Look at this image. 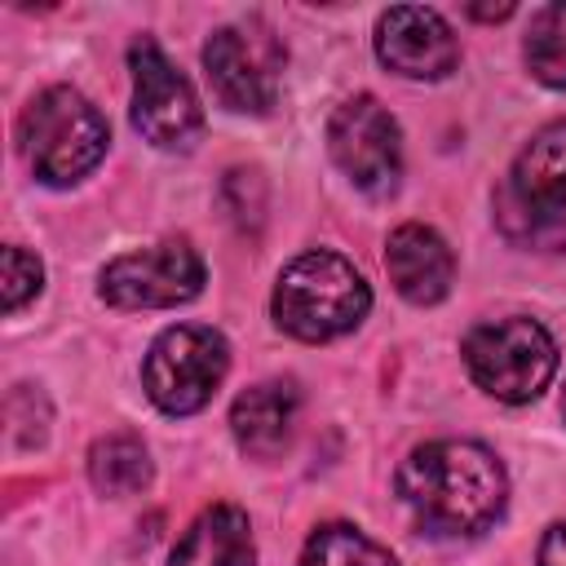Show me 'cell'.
I'll use <instances>...</instances> for the list:
<instances>
[{"label": "cell", "mask_w": 566, "mask_h": 566, "mask_svg": "<svg viewBox=\"0 0 566 566\" xmlns=\"http://www.w3.org/2000/svg\"><path fill=\"white\" fill-rule=\"evenodd\" d=\"M526 66L539 84L566 88V0L544 4L526 31Z\"/></svg>", "instance_id": "17"}, {"label": "cell", "mask_w": 566, "mask_h": 566, "mask_svg": "<svg viewBox=\"0 0 566 566\" xmlns=\"http://www.w3.org/2000/svg\"><path fill=\"white\" fill-rule=\"evenodd\" d=\"M464 367L478 380V389H486L491 398L531 402L557 371V345L535 318L509 314L478 323L464 336Z\"/></svg>", "instance_id": "5"}, {"label": "cell", "mask_w": 566, "mask_h": 566, "mask_svg": "<svg viewBox=\"0 0 566 566\" xmlns=\"http://www.w3.org/2000/svg\"><path fill=\"white\" fill-rule=\"evenodd\" d=\"M283 44L265 22H234L212 31L203 44V66L217 88V97L230 111L243 115H265L279 102L283 84Z\"/></svg>", "instance_id": "7"}, {"label": "cell", "mask_w": 566, "mask_h": 566, "mask_svg": "<svg viewBox=\"0 0 566 566\" xmlns=\"http://www.w3.org/2000/svg\"><path fill=\"white\" fill-rule=\"evenodd\" d=\"M88 478L102 495H137L150 482V455L133 433H106L88 451Z\"/></svg>", "instance_id": "15"}, {"label": "cell", "mask_w": 566, "mask_h": 566, "mask_svg": "<svg viewBox=\"0 0 566 566\" xmlns=\"http://www.w3.org/2000/svg\"><path fill=\"white\" fill-rule=\"evenodd\" d=\"M274 323L296 340H332L371 310L367 279L336 252H301L274 283Z\"/></svg>", "instance_id": "2"}, {"label": "cell", "mask_w": 566, "mask_h": 566, "mask_svg": "<svg viewBox=\"0 0 566 566\" xmlns=\"http://www.w3.org/2000/svg\"><path fill=\"white\" fill-rule=\"evenodd\" d=\"M562 416H566V394H562Z\"/></svg>", "instance_id": "21"}, {"label": "cell", "mask_w": 566, "mask_h": 566, "mask_svg": "<svg viewBox=\"0 0 566 566\" xmlns=\"http://www.w3.org/2000/svg\"><path fill=\"white\" fill-rule=\"evenodd\" d=\"M301 566H398L389 548H380L371 535L345 522H327L305 539Z\"/></svg>", "instance_id": "16"}, {"label": "cell", "mask_w": 566, "mask_h": 566, "mask_svg": "<svg viewBox=\"0 0 566 566\" xmlns=\"http://www.w3.org/2000/svg\"><path fill=\"white\" fill-rule=\"evenodd\" d=\"M292 424H296V389L283 380H261V385L243 389L230 407V429H234L239 447L261 460H270L287 447Z\"/></svg>", "instance_id": "13"}, {"label": "cell", "mask_w": 566, "mask_h": 566, "mask_svg": "<svg viewBox=\"0 0 566 566\" xmlns=\"http://www.w3.org/2000/svg\"><path fill=\"white\" fill-rule=\"evenodd\" d=\"M539 566H566V522L548 526V535L539 544Z\"/></svg>", "instance_id": "19"}, {"label": "cell", "mask_w": 566, "mask_h": 566, "mask_svg": "<svg viewBox=\"0 0 566 566\" xmlns=\"http://www.w3.org/2000/svg\"><path fill=\"white\" fill-rule=\"evenodd\" d=\"M513 4H495V9H469V18H509Z\"/></svg>", "instance_id": "20"}, {"label": "cell", "mask_w": 566, "mask_h": 566, "mask_svg": "<svg viewBox=\"0 0 566 566\" xmlns=\"http://www.w3.org/2000/svg\"><path fill=\"white\" fill-rule=\"evenodd\" d=\"M327 150L336 168L367 195H389L402 172V137L394 115L376 97H349L327 124Z\"/></svg>", "instance_id": "9"}, {"label": "cell", "mask_w": 566, "mask_h": 566, "mask_svg": "<svg viewBox=\"0 0 566 566\" xmlns=\"http://www.w3.org/2000/svg\"><path fill=\"white\" fill-rule=\"evenodd\" d=\"M40 279H44V270H40V261L27 252V248H4V310L13 314V310H22L35 292H40Z\"/></svg>", "instance_id": "18"}, {"label": "cell", "mask_w": 566, "mask_h": 566, "mask_svg": "<svg viewBox=\"0 0 566 566\" xmlns=\"http://www.w3.org/2000/svg\"><path fill=\"white\" fill-rule=\"evenodd\" d=\"M495 212L509 239L531 248H566V119L539 128L522 146Z\"/></svg>", "instance_id": "4"}, {"label": "cell", "mask_w": 566, "mask_h": 566, "mask_svg": "<svg viewBox=\"0 0 566 566\" xmlns=\"http://www.w3.org/2000/svg\"><path fill=\"white\" fill-rule=\"evenodd\" d=\"M18 142L40 181L71 186L97 168V159L106 155V142H111V128H106L102 111L80 88L53 84L22 111Z\"/></svg>", "instance_id": "3"}, {"label": "cell", "mask_w": 566, "mask_h": 566, "mask_svg": "<svg viewBox=\"0 0 566 566\" xmlns=\"http://www.w3.org/2000/svg\"><path fill=\"white\" fill-rule=\"evenodd\" d=\"M385 270L394 279V287L411 301V305H433L451 292L455 279V256L447 248V239L433 226L407 221L389 234L385 243Z\"/></svg>", "instance_id": "12"}, {"label": "cell", "mask_w": 566, "mask_h": 566, "mask_svg": "<svg viewBox=\"0 0 566 566\" xmlns=\"http://www.w3.org/2000/svg\"><path fill=\"white\" fill-rule=\"evenodd\" d=\"M128 66H133V128L164 150L195 146L203 133V111L190 80L146 35L133 40Z\"/></svg>", "instance_id": "8"}, {"label": "cell", "mask_w": 566, "mask_h": 566, "mask_svg": "<svg viewBox=\"0 0 566 566\" xmlns=\"http://www.w3.org/2000/svg\"><path fill=\"white\" fill-rule=\"evenodd\" d=\"M203 287V261L186 239L124 252L102 270V296L119 310H168Z\"/></svg>", "instance_id": "10"}, {"label": "cell", "mask_w": 566, "mask_h": 566, "mask_svg": "<svg viewBox=\"0 0 566 566\" xmlns=\"http://www.w3.org/2000/svg\"><path fill=\"white\" fill-rule=\"evenodd\" d=\"M226 367H230V345L221 332L199 323H177L150 340L142 363V385L159 411L190 416L217 394Z\"/></svg>", "instance_id": "6"}, {"label": "cell", "mask_w": 566, "mask_h": 566, "mask_svg": "<svg viewBox=\"0 0 566 566\" xmlns=\"http://www.w3.org/2000/svg\"><path fill=\"white\" fill-rule=\"evenodd\" d=\"M376 53L407 80H442L460 62V44L442 13L424 4H398L376 22Z\"/></svg>", "instance_id": "11"}, {"label": "cell", "mask_w": 566, "mask_h": 566, "mask_svg": "<svg viewBox=\"0 0 566 566\" xmlns=\"http://www.w3.org/2000/svg\"><path fill=\"white\" fill-rule=\"evenodd\" d=\"M252 562H256L252 526L248 513L234 504L203 509L168 557V566H252Z\"/></svg>", "instance_id": "14"}, {"label": "cell", "mask_w": 566, "mask_h": 566, "mask_svg": "<svg viewBox=\"0 0 566 566\" xmlns=\"http://www.w3.org/2000/svg\"><path fill=\"white\" fill-rule=\"evenodd\" d=\"M398 495L411 517L433 535L486 531L509 495L504 464L464 438H438L416 447L398 469Z\"/></svg>", "instance_id": "1"}]
</instances>
